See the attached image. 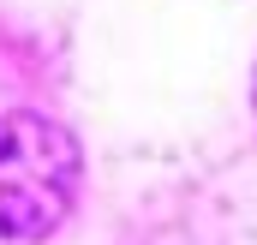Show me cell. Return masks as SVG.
Returning <instances> with one entry per match:
<instances>
[{"label":"cell","instance_id":"1","mask_svg":"<svg viewBox=\"0 0 257 245\" xmlns=\"http://www.w3.org/2000/svg\"><path fill=\"white\" fill-rule=\"evenodd\" d=\"M78 138L48 114H0V239H48L78 197Z\"/></svg>","mask_w":257,"mask_h":245},{"label":"cell","instance_id":"2","mask_svg":"<svg viewBox=\"0 0 257 245\" xmlns=\"http://www.w3.org/2000/svg\"><path fill=\"white\" fill-rule=\"evenodd\" d=\"M251 96H257V84H251Z\"/></svg>","mask_w":257,"mask_h":245}]
</instances>
